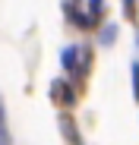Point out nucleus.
I'll list each match as a JSON object with an SVG mask.
<instances>
[{
    "instance_id": "f03ea898",
    "label": "nucleus",
    "mask_w": 139,
    "mask_h": 145,
    "mask_svg": "<svg viewBox=\"0 0 139 145\" xmlns=\"http://www.w3.org/2000/svg\"><path fill=\"white\" fill-rule=\"evenodd\" d=\"M114 38H117V29H114V25H108V29L101 32V41H104V44H111Z\"/></svg>"
},
{
    "instance_id": "39448f33",
    "label": "nucleus",
    "mask_w": 139,
    "mask_h": 145,
    "mask_svg": "<svg viewBox=\"0 0 139 145\" xmlns=\"http://www.w3.org/2000/svg\"><path fill=\"white\" fill-rule=\"evenodd\" d=\"M101 3H104V0H92V16H98V13H101V10H104V7H101Z\"/></svg>"
},
{
    "instance_id": "423d86ee",
    "label": "nucleus",
    "mask_w": 139,
    "mask_h": 145,
    "mask_svg": "<svg viewBox=\"0 0 139 145\" xmlns=\"http://www.w3.org/2000/svg\"><path fill=\"white\" fill-rule=\"evenodd\" d=\"M0 145H10V133L7 129H0Z\"/></svg>"
},
{
    "instance_id": "20e7f679",
    "label": "nucleus",
    "mask_w": 139,
    "mask_h": 145,
    "mask_svg": "<svg viewBox=\"0 0 139 145\" xmlns=\"http://www.w3.org/2000/svg\"><path fill=\"white\" fill-rule=\"evenodd\" d=\"M123 13H127V19H133V16H136V0H127V7H123Z\"/></svg>"
},
{
    "instance_id": "f257e3e1",
    "label": "nucleus",
    "mask_w": 139,
    "mask_h": 145,
    "mask_svg": "<svg viewBox=\"0 0 139 145\" xmlns=\"http://www.w3.org/2000/svg\"><path fill=\"white\" fill-rule=\"evenodd\" d=\"M76 57H79V47H66V51H63V69H73L76 66Z\"/></svg>"
},
{
    "instance_id": "7ed1b4c3",
    "label": "nucleus",
    "mask_w": 139,
    "mask_h": 145,
    "mask_svg": "<svg viewBox=\"0 0 139 145\" xmlns=\"http://www.w3.org/2000/svg\"><path fill=\"white\" fill-rule=\"evenodd\" d=\"M133 91H136V98H139V63H133Z\"/></svg>"
},
{
    "instance_id": "0eeeda50",
    "label": "nucleus",
    "mask_w": 139,
    "mask_h": 145,
    "mask_svg": "<svg viewBox=\"0 0 139 145\" xmlns=\"http://www.w3.org/2000/svg\"><path fill=\"white\" fill-rule=\"evenodd\" d=\"M0 129H7V117H3V104H0Z\"/></svg>"
}]
</instances>
